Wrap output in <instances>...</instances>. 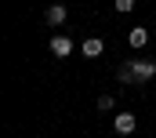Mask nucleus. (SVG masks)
Segmentation results:
<instances>
[{
    "label": "nucleus",
    "mask_w": 156,
    "mask_h": 138,
    "mask_svg": "<svg viewBox=\"0 0 156 138\" xmlns=\"http://www.w3.org/2000/svg\"><path fill=\"white\" fill-rule=\"evenodd\" d=\"M66 18H69L66 4H51V7L44 11V22H47V26H66Z\"/></svg>",
    "instance_id": "obj_5"
},
{
    "label": "nucleus",
    "mask_w": 156,
    "mask_h": 138,
    "mask_svg": "<svg viewBox=\"0 0 156 138\" xmlns=\"http://www.w3.org/2000/svg\"><path fill=\"white\" fill-rule=\"evenodd\" d=\"M113 127H116V135H134V127H138V116H134V113H116Z\"/></svg>",
    "instance_id": "obj_4"
},
{
    "label": "nucleus",
    "mask_w": 156,
    "mask_h": 138,
    "mask_svg": "<svg viewBox=\"0 0 156 138\" xmlns=\"http://www.w3.org/2000/svg\"><path fill=\"white\" fill-rule=\"evenodd\" d=\"M131 66H134V80L138 84H149L156 76V58H131Z\"/></svg>",
    "instance_id": "obj_1"
},
{
    "label": "nucleus",
    "mask_w": 156,
    "mask_h": 138,
    "mask_svg": "<svg viewBox=\"0 0 156 138\" xmlns=\"http://www.w3.org/2000/svg\"><path fill=\"white\" fill-rule=\"evenodd\" d=\"M120 80H123V84H138V80H134V66H131V62H123V66H120V73H116Z\"/></svg>",
    "instance_id": "obj_7"
},
{
    "label": "nucleus",
    "mask_w": 156,
    "mask_h": 138,
    "mask_svg": "<svg viewBox=\"0 0 156 138\" xmlns=\"http://www.w3.org/2000/svg\"><path fill=\"white\" fill-rule=\"evenodd\" d=\"M127 44H131L134 51H142V47L149 44V29H145V26H134V29L127 33Z\"/></svg>",
    "instance_id": "obj_6"
},
{
    "label": "nucleus",
    "mask_w": 156,
    "mask_h": 138,
    "mask_svg": "<svg viewBox=\"0 0 156 138\" xmlns=\"http://www.w3.org/2000/svg\"><path fill=\"white\" fill-rule=\"evenodd\" d=\"M102 51H105L102 36H87V40L80 44V55H83V58H91V62H94V58H102Z\"/></svg>",
    "instance_id": "obj_3"
},
{
    "label": "nucleus",
    "mask_w": 156,
    "mask_h": 138,
    "mask_svg": "<svg viewBox=\"0 0 156 138\" xmlns=\"http://www.w3.org/2000/svg\"><path fill=\"white\" fill-rule=\"evenodd\" d=\"M109 109H116V98L113 95H102L98 98V113H109Z\"/></svg>",
    "instance_id": "obj_8"
},
{
    "label": "nucleus",
    "mask_w": 156,
    "mask_h": 138,
    "mask_svg": "<svg viewBox=\"0 0 156 138\" xmlns=\"http://www.w3.org/2000/svg\"><path fill=\"white\" fill-rule=\"evenodd\" d=\"M113 7H116L120 15H127V11H134V0H113Z\"/></svg>",
    "instance_id": "obj_9"
},
{
    "label": "nucleus",
    "mask_w": 156,
    "mask_h": 138,
    "mask_svg": "<svg viewBox=\"0 0 156 138\" xmlns=\"http://www.w3.org/2000/svg\"><path fill=\"white\" fill-rule=\"evenodd\" d=\"M73 51H76V44H73V36H51V55H55V58H69V55H73Z\"/></svg>",
    "instance_id": "obj_2"
}]
</instances>
